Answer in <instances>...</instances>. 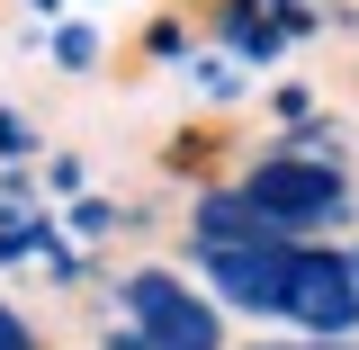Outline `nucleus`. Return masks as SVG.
<instances>
[{
    "label": "nucleus",
    "mask_w": 359,
    "mask_h": 350,
    "mask_svg": "<svg viewBox=\"0 0 359 350\" xmlns=\"http://www.w3.org/2000/svg\"><path fill=\"white\" fill-rule=\"evenodd\" d=\"M54 63H63V72H90V63H99V27H63V36H54Z\"/></svg>",
    "instance_id": "nucleus-11"
},
{
    "label": "nucleus",
    "mask_w": 359,
    "mask_h": 350,
    "mask_svg": "<svg viewBox=\"0 0 359 350\" xmlns=\"http://www.w3.org/2000/svg\"><path fill=\"white\" fill-rule=\"evenodd\" d=\"M216 54H224V63H243V72L261 81L269 63H287V54H297L287 9H278V0H216Z\"/></svg>",
    "instance_id": "nucleus-5"
},
{
    "label": "nucleus",
    "mask_w": 359,
    "mask_h": 350,
    "mask_svg": "<svg viewBox=\"0 0 359 350\" xmlns=\"http://www.w3.org/2000/svg\"><path fill=\"white\" fill-rule=\"evenodd\" d=\"M306 9H341V0H306Z\"/></svg>",
    "instance_id": "nucleus-16"
},
{
    "label": "nucleus",
    "mask_w": 359,
    "mask_h": 350,
    "mask_svg": "<svg viewBox=\"0 0 359 350\" xmlns=\"http://www.w3.org/2000/svg\"><path fill=\"white\" fill-rule=\"evenodd\" d=\"M287 252H297V243H224V252H189V278H198L224 314L278 323V306H287Z\"/></svg>",
    "instance_id": "nucleus-4"
},
{
    "label": "nucleus",
    "mask_w": 359,
    "mask_h": 350,
    "mask_svg": "<svg viewBox=\"0 0 359 350\" xmlns=\"http://www.w3.org/2000/svg\"><path fill=\"white\" fill-rule=\"evenodd\" d=\"M117 314H126V332L144 350H224V306L189 278V269H171V261L126 269Z\"/></svg>",
    "instance_id": "nucleus-2"
},
{
    "label": "nucleus",
    "mask_w": 359,
    "mask_h": 350,
    "mask_svg": "<svg viewBox=\"0 0 359 350\" xmlns=\"http://www.w3.org/2000/svg\"><path fill=\"white\" fill-rule=\"evenodd\" d=\"M351 36H359V9H351Z\"/></svg>",
    "instance_id": "nucleus-18"
},
{
    "label": "nucleus",
    "mask_w": 359,
    "mask_h": 350,
    "mask_svg": "<svg viewBox=\"0 0 359 350\" xmlns=\"http://www.w3.org/2000/svg\"><path fill=\"white\" fill-rule=\"evenodd\" d=\"M189 72H198V99H207V108H243V99H261V81H252L243 63H224V54H189Z\"/></svg>",
    "instance_id": "nucleus-7"
},
{
    "label": "nucleus",
    "mask_w": 359,
    "mask_h": 350,
    "mask_svg": "<svg viewBox=\"0 0 359 350\" xmlns=\"http://www.w3.org/2000/svg\"><path fill=\"white\" fill-rule=\"evenodd\" d=\"M0 350H36V323L9 306V297H0Z\"/></svg>",
    "instance_id": "nucleus-12"
},
{
    "label": "nucleus",
    "mask_w": 359,
    "mask_h": 350,
    "mask_svg": "<svg viewBox=\"0 0 359 350\" xmlns=\"http://www.w3.org/2000/svg\"><path fill=\"white\" fill-rule=\"evenodd\" d=\"M233 189L252 198V216L278 243H351V224H359V171L351 162H306L278 135L252 144V162L233 171Z\"/></svg>",
    "instance_id": "nucleus-1"
},
{
    "label": "nucleus",
    "mask_w": 359,
    "mask_h": 350,
    "mask_svg": "<svg viewBox=\"0 0 359 350\" xmlns=\"http://www.w3.org/2000/svg\"><path fill=\"white\" fill-rule=\"evenodd\" d=\"M351 269H359V234H351Z\"/></svg>",
    "instance_id": "nucleus-17"
},
{
    "label": "nucleus",
    "mask_w": 359,
    "mask_h": 350,
    "mask_svg": "<svg viewBox=\"0 0 359 350\" xmlns=\"http://www.w3.org/2000/svg\"><path fill=\"white\" fill-rule=\"evenodd\" d=\"M278 323L297 342H359V269L351 243H297L287 252V306Z\"/></svg>",
    "instance_id": "nucleus-3"
},
{
    "label": "nucleus",
    "mask_w": 359,
    "mask_h": 350,
    "mask_svg": "<svg viewBox=\"0 0 359 350\" xmlns=\"http://www.w3.org/2000/svg\"><path fill=\"white\" fill-rule=\"evenodd\" d=\"M297 350H359V342H297Z\"/></svg>",
    "instance_id": "nucleus-14"
},
{
    "label": "nucleus",
    "mask_w": 359,
    "mask_h": 350,
    "mask_svg": "<svg viewBox=\"0 0 359 350\" xmlns=\"http://www.w3.org/2000/svg\"><path fill=\"white\" fill-rule=\"evenodd\" d=\"M144 54H153V63H189V54H198V27H189V18H153V27H144Z\"/></svg>",
    "instance_id": "nucleus-9"
},
{
    "label": "nucleus",
    "mask_w": 359,
    "mask_h": 350,
    "mask_svg": "<svg viewBox=\"0 0 359 350\" xmlns=\"http://www.w3.org/2000/svg\"><path fill=\"white\" fill-rule=\"evenodd\" d=\"M252 350H297V332H287V342H252Z\"/></svg>",
    "instance_id": "nucleus-15"
},
{
    "label": "nucleus",
    "mask_w": 359,
    "mask_h": 350,
    "mask_svg": "<svg viewBox=\"0 0 359 350\" xmlns=\"http://www.w3.org/2000/svg\"><path fill=\"white\" fill-rule=\"evenodd\" d=\"M224 243H278V234L252 216V198L233 180H207L198 207H189V252H224Z\"/></svg>",
    "instance_id": "nucleus-6"
},
{
    "label": "nucleus",
    "mask_w": 359,
    "mask_h": 350,
    "mask_svg": "<svg viewBox=\"0 0 359 350\" xmlns=\"http://www.w3.org/2000/svg\"><path fill=\"white\" fill-rule=\"evenodd\" d=\"M0 153H9V162L27 153V126H18V117H0Z\"/></svg>",
    "instance_id": "nucleus-13"
},
{
    "label": "nucleus",
    "mask_w": 359,
    "mask_h": 350,
    "mask_svg": "<svg viewBox=\"0 0 359 350\" xmlns=\"http://www.w3.org/2000/svg\"><path fill=\"white\" fill-rule=\"evenodd\" d=\"M261 108L278 117V135H297V126L323 117V90H314V81H261Z\"/></svg>",
    "instance_id": "nucleus-8"
},
{
    "label": "nucleus",
    "mask_w": 359,
    "mask_h": 350,
    "mask_svg": "<svg viewBox=\"0 0 359 350\" xmlns=\"http://www.w3.org/2000/svg\"><path fill=\"white\" fill-rule=\"evenodd\" d=\"M117 224H126V207H117V198H81V207H72V234H81V243L117 234Z\"/></svg>",
    "instance_id": "nucleus-10"
}]
</instances>
